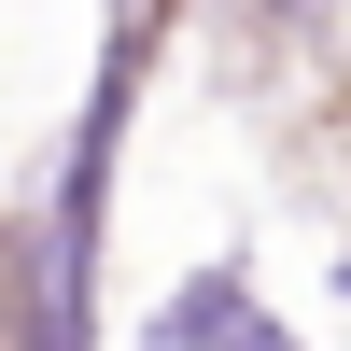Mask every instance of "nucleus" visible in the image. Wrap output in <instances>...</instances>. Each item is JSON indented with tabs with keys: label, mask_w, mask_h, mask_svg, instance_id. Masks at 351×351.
<instances>
[{
	"label": "nucleus",
	"mask_w": 351,
	"mask_h": 351,
	"mask_svg": "<svg viewBox=\"0 0 351 351\" xmlns=\"http://www.w3.org/2000/svg\"><path fill=\"white\" fill-rule=\"evenodd\" d=\"M141 351H295V324L253 295L239 253H211V267H183L155 309H141Z\"/></svg>",
	"instance_id": "1"
},
{
	"label": "nucleus",
	"mask_w": 351,
	"mask_h": 351,
	"mask_svg": "<svg viewBox=\"0 0 351 351\" xmlns=\"http://www.w3.org/2000/svg\"><path fill=\"white\" fill-rule=\"evenodd\" d=\"M337 295H351V253H337Z\"/></svg>",
	"instance_id": "2"
}]
</instances>
